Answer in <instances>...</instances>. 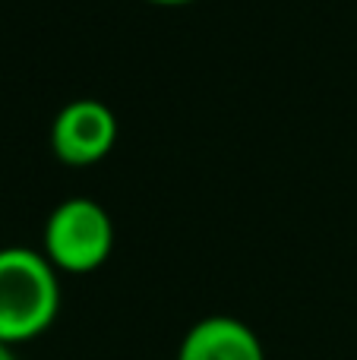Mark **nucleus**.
I'll return each mask as SVG.
<instances>
[{
  "label": "nucleus",
  "instance_id": "39448f33",
  "mask_svg": "<svg viewBox=\"0 0 357 360\" xmlns=\"http://www.w3.org/2000/svg\"><path fill=\"white\" fill-rule=\"evenodd\" d=\"M149 4H158V6H181V4H193V0H149Z\"/></svg>",
  "mask_w": 357,
  "mask_h": 360
},
{
  "label": "nucleus",
  "instance_id": "7ed1b4c3",
  "mask_svg": "<svg viewBox=\"0 0 357 360\" xmlns=\"http://www.w3.org/2000/svg\"><path fill=\"white\" fill-rule=\"evenodd\" d=\"M117 120L111 108L95 98H76L63 108L51 124V149L63 165L86 168L95 165L114 149Z\"/></svg>",
  "mask_w": 357,
  "mask_h": 360
},
{
  "label": "nucleus",
  "instance_id": "f03ea898",
  "mask_svg": "<svg viewBox=\"0 0 357 360\" xmlns=\"http://www.w3.org/2000/svg\"><path fill=\"white\" fill-rule=\"evenodd\" d=\"M114 250L111 215L95 199H63L44 224V256L57 272L89 275L108 262Z\"/></svg>",
  "mask_w": 357,
  "mask_h": 360
},
{
  "label": "nucleus",
  "instance_id": "f257e3e1",
  "mask_svg": "<svg viewBox=\"0 0 357 360\" xmlns=\"http://www.w3.org/2000/svg\"><path fill=\"white\" fill-rule=\"evenodd\" d=\"M60 313V281L44 253L0 250V342L22 345L44 335Z\"/></svg>",
  "mask_w": 357,
  "mask_h": 360
},
{
  "label": "nucleus",
  "instance_id": "20e7f679",
  "mask_svg": "<svg viewBox=\"0 0 357 360\" xmlns=\"http://www.w3.org/2000/svg\"><path fill=\"white\" fill-rule=\"evenodd\" d=\"M177 360H266V351L244 319L215 313L190 326L177 348Z\"/></svg>",
  "mask_w": 357,
  "mask_h": 360
},
{
  "label": "nucleus",
  "instance_id": "423d86ee",
  "mask_svg": "<svg viewBox=\"0 0 357 360\" xmlns=\"http://www.w3.org/2000/svg\"><path fill=\"white\" fill-rule=\"evenodd\" d=\"M0 360H16L13 357V348L10 345H4V342H0Z\"/></svg>",
  "mask_w": 357,
  "mask_h": 360
}]
</instances>
